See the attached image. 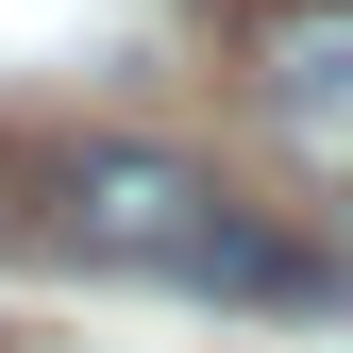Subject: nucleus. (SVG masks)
Masks as SVG:
<instances>
[{
    "label": "nucleus",
    "instance_id": "obj_1",
    "mask_svg": "<svg viewBox=\"0 0 353 353\" xmlns=\"http://www.w3.org/2000/svg\"><path fill=\"white\" fill-rule=\"evenodd\" d=\"M34 236H51L68 270L202 286V303H320L336 286L303 236H270V219L219 185L202 152H168V135H68L51 168H34Z\"/></svg>",
    "mask_w": 353,
    "mask_h": 353
},
{
    "label": "nucleus",
    "instance_id": "obj_2",
    "mask_svg": "<svg viewBox=\"0 0 353 353\" xmlns=\"http://www.w3.org/2000/svg\"><path fill=\"white\" fill-rule=\"evenodd\" d=\"M252 84H270L286 152L353 185V0H270L252 17Z\"/></svg>",
    "mask_w": 353,
    "mask_h": 353
}]
</instances>
